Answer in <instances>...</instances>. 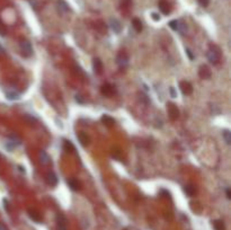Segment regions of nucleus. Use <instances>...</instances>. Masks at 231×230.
Listing matches in <instances>:
<instances>
[{
  "mask_svg": "<svg viewBox=\"0 0 231 230\" xmlns=\"http://www.w3.org/2000/svg\"><path fill=\"white\" fill-rule=\"evenodd\" d=\"M206 56H207V59H209L210 62L213 63V64H216V63L220 61V53H219L218 47H216V46L211 47V49L207 51V53H206Z\"/></svg>",
  "mask_w": 231,
  "mask_h": 230,
  "instance_id": "1",
  "label": "nucleus"
},
{
  "mask_svg": "<svg viewBox=\"0 0 231 230\" xmlns=\"http://www.w3.org/2000/svg\"><path fill=\"white\" fill-rule=\"evenodd\" d=\"M116 62L119 64V67L121 69H125L129 64V56L126 55V53L120 52L117 58H116Z\"/></svg>",
  "mask_w": 231,
  "mask_h": 230,
  "instance_id": "2",
  "label": "nucleus"
},
{
  "mask_svg": "<svg viewBox=\"0 0 231 230\" xmlns=\"http://www.w3.org/2000/svg\"><path fill=\"white\" fill-rule=\"evenodd\" d=\"M20 49H22L23 54L25 56H31L32 53H33V49H32V45L29 42L27 41H23L20 43Z\"/></svg>",
  "mask_w": 231,
  "mask_h": 230,
  "instance_id": "3",
  "label": "nucleus"
},
{
  "mask_svg": "<svg viewBox=\"0 0 231 230\" xmlns=\"http://www.w3.org/2000/svg\"><path fill=\"white\" fill-rule=\"evenodd\" d=\"M109 27L112 28V31L114 32V33H116V34L121 33V29H122V25H121V23H120L119 20H117V19H115V18L109 19Z\"/></svg>",
  "mask_w": 231,
  "mask_h": 230,
  "instance_id": "4",
  "label": "nucleus"
},
{
  "mask_svg": "<svg viewBox=\"0 0 231 230\" xmlns=\"http://www.w3.org/2000/svg\"><path fill=\"white\" fill-rule=\"evenodd\" d=\"M56 223H58V230H68L67 229V219L61 213L56 217Z\"/></svg>",
  "mask_w": 231,
  "mask_h": 230,
  "instance_id": "5",
  "label": "nucleus"
},
{
  "mask_svg": "<svg viewBox=\"0 0 231 230\" xmlns=\"http://www.w3.org/2000/svg\"><path fill=\"white\" fill-rule=\"evenodd\" d=\"M179 87H181V93L184 94V95H190L193 91V87H192V85L188 81H181V84H179Z\"/></svg>",
  "mask_w": 231,
  "mask_h": 230,
  "instance_id": "6",
  "label": "nucleus"
},
{
  "mask_svg": "<svg viewBox=\"0 0 231 230\" xmlns=\"http://www.w3.org/2000/svg\"><path fill=\"white\" fill-rule=\"evenodd\" d=\"M167 109H168V113H169V115H170V118H172V120H176V118L178 117L179 112H178V108L176 107V105H174V104H168Z\"/></svg>",
  "mask_w": 231,
  "mask_h": 230,
  "instance_id": "7",
  "label": "nucleus"
},
{
  "mask_svg": "<svg viewBox=\"0 0 231 230\" xmlns=\"http://www.w3.org/2000/svg\"><path fill=\"white\" fill-rule=\"evenodd\" d=\"M159 9L161 10V13L163 15H168L170 13V7H169L168 2L166 0H160L159 1Z\"/></svg>",
  "mask_w": 231,
  "mask_h": 230,
  "instance_id": "8",
  "label": "nucleus"
},
{
  "mask_svg": "<svg viewBox=\"0 0 231 230\" xmlns=\"http://www.w3.org/2000/svg\"><path fill=\"white\" fill-rule=\"evenodd\" d=\"M28 215H29V218H31L33 221H35V222H37V223H41V222H42L41 215H40V213H38V212L35 211V210H32V209H29V210H28Z\"/></svg>",
  "mask_w": 231,
  "mask_h": 230,
  "instance_id": "9",
  "label": "nucleus"
},
{
  "mask_svg": "<svg viewBox=\"0 0 231 230\" xmlns=\"http://www.w3.org/2000/svg\"><path fill=\"white\" fill-rule=\"evenodd\" d=\"M200 77L203 78V79H210V77H211V71H210V69L206 67V65H202L200 68Z\"/></svg>",
  "mask_w": 231,
  "mask_h": 230,
  "instance_id": "10",
  "label": "nucleus"
},
{
  "mask_svg": "<svg viewBox=\"0 0 231 230\" xmlns=\"http://www.w3.org/2000/svg\"><path fill=\"white\" fill-rule=\"evenodd\" d=\"M46 182L50 186H55L56 184H58V177H56V175L54 174V173H49L46 176Z\"/></svg>",
  "mask_w": 231,
  "mask_h": 230,
  "instance_id": "11",
  "label": "nucleus"
},
{
  "mask_svg": "<svg viewBox=\"0 0 231 230\" xmlns=\"http://www.w3.org/2000/svg\"><path fill=\"white\" fill-rule=\"evenodd\" d=\"M6 96L9 100H18L20 98L19 93H17L16 90H8L6 93Z\"/></svg>",
  "mask_w": 231,
  "mask_h": 230,
  "instance_id": "12",
  "label": "nucleus"
},
{
  "mask_svg": "<svg viewBox=\"0 0 231 230\" xmlns=\"http://www.w3.org/2000/svg\"><path fill=\"white\" fill-rule=\"evenodd\" d=\"M93 68H94V71L96 73H102V70H103V63L99 59H95L94 62H93Z\"/></svg>",
  "mask_w": 231,
  "mask_h": 230,
  "instance_id": "13",
  "label": "nucleus"
},
{
  "mask_svg": "<svg viewBox=\"0 0 231 230\" xmlns=\"http://www.w3.org/2000/svg\"><path fill=\"white\" fill-rule=\"evenodd\" d=\"M58 8H59L60 11H62V13H68L69 11L68 3H67L64 0H58Z\"/></svg>",
  "mask_w": 231,
  "mask_h": 230,
  "instance_id": "14",
  "label": "nucleus"
},
{
  "mask_svg": "<svg viewBox=\"0 0 231 230\" xmlns=\"http://www.w3.org/2000/svg\"><path fill=\"white\" fill-rule=\"evenodd\" d=\"M78 139H79V141L81 142L82 146H87L88 143H89V138H88L87 134L84 133V132H80V133L78 134Z\"/></svg>",
  "mask_w": 231,
  "mask_h": 230,
  "instance_id": "15",
  "label": "nucleus"
},
{
  "mask_svg": "<svg viewBox=\"0 0 231 230\" xmlns=\"http://www.w3.org/2000/svg\"><path fill=\"white\" fill-rule=\"evenodd\" d=\"M102 93H103L104 95L111 96V95L114 93V88H113L111 85H105V86H103V88H102Z\"/></svg>",
  "mask_w": 231,
  "mask_h": 230,
  "instance_id": "16",
  "label": "nucleus"
},
{
  "mask_svg": "<svg viewBox=\"0 0 231 230\" xmlns=\"http://www.w3.org/2000/svg\"><path fill=\"white\" fill-rule=\"evenodd\" d=\"M102 122L103 123H105L106 125H113V124H115V121H114V118H112L111 116H108V115H103L102 116Z\"/></svg>",
  "mask_w": 231,
  "mask_h": 230,
  "instance_id": "17",
  "label": "nucleus"
},
{
  "mask_svg": "<svg viewBox=\"0 0 231 230\" xmlns=\"http://www.w3.org/2000/svg\"><path fill=\"white\" fill-rule=\"evenodd\" d=\"M132 25H133V27H134V29L137 32V33L142 31V23H141L140 19L134 18L133 20H132Z\"/></svg>",
  "mask_w": 231,
  "mask_h": 230,
  "instance_id": "18",
  "label": "nucleus"
},
{
  "mask_svg": "<svg viewBox=\"0 0 231 230\" xmlns=\"http://www.w3.org/2000/svg\"><path fill=\"white\" fill-rule=\"evenodd\" d=\"M40 157H41V162L43 165H47V164L50 162V157H49V155H47L45 151H41Z\"/></svg>",
  "mask_w": 231,
  "mask_h": 230,
  "instance_id": "19",
  "label": "nucleus"
},
{
  "mask_svg": "<svg viewBox=\"0 0 231 230\" xmlns=\"http://www.w3.org/2000/svg\"><path fill=\"white\" fill-rule=\"evenodd\" d=\"M68 184H69V186H70V188H71L72 191H78L79 188H80V187H79V183L76 179H69Z\"/></svg>",
  "mask_w": 231,
  "mask_h": 230,
  "instance_id": "20",
  "label": "nucleus"
},
{
  "mask_svg": "<svg viewBox=\"0 0 231 230\" xmlns=\"http://www.w3.org/2000/svg\"><path fill=\"white\" fill-rule=\"evenodd\" d=\"M213 226L216 228V230H225L224 223L222 220H214L213 221Z\"/></svg>",
  "mask_w": 231,
  "mask_h": 230,
  "instance_id": "21",
  "label": "nucleus"
},
{
  "mask_svg": "<svg viewBox=\"0 0 231 230\" xmlns=\"http://www.w3.org/2000/svg\"><path fill=\"white\" fill-rule=\"evenodd\" d=\"M186 31H187V26H186V24L179 20V25H178V29H177V32H179L181 34H183V35H184L185 33H186Z\"/></svg>",
  "mask_w": 231,
  "mask_h": 230,
  "instance_id": "22",
  "label": "nucleus"
},
{
  "mask_svg": "<svg viewBox=\"0 0 231 230\" xmlns=\"http://www.w3.org/2000/svg\"><path fill=\"white\" fill-rule=\"evenodd\" d=\"M184 191H185V193H186L187 195H190V196H193L194 194H195V187L192 186V185H187V186H185Z\"/></svg>",
  "mask_w": 231,
  "mask_h": 230,
  "instance_id": "23",
  "label": "nucleus"
},
{
  "mask_svg": "<svg viewBox=\"0 0 231 230\" xmlns=\"http://www.w3.org/2000/svg\"><path fill=\"white\" fill-rule=\"evenodd\" d=\"M222 134H223V138H224L225 143H227V144H230V143H231V133H230V131L224 130Z\"/></svg>",
  "mask_w": 231,
  "mask_h": 230,
  "instance_id": "24",
  "label": "nucleus"
},
{
  "mask_svg": "<svg viewBox=\"0 0 231 230\" xmlns=\"http://www.w3.org/2000/svg\"><path fill=\"white\" fill-rule=\"evenodd\" d=\"M178 25H179V20H176V19H174V20H172V22H169V26H170V28H172V29H174V31H177Z\"/></svg>",
  "mask_w": 231,
  "mask_h": 230,
  "instance_id": "25",
  "label": "nucleus"
},
{
  "mask_svg": "<svg viewBox=\"0 0 231 230\" xmlns=\"http://www.w3.org/2000/svg\"><path fill=\"white\" fill-rule=\"evenodd\" d=\"M24 118H25L28 123H31V124H35V123H36V118L33 117L32 115H28V114L25 115V116H24Z\"/></svg>",
  "mask_w": 231,
  "mask_h": 230,
  "instance_id": "26",
  "label": "nucleus"
},
{
  "mask_svg": "<svg viewBox=\"0 0 231 230\" xmlns=\"http://www.w3.org/2000/svg\"><path fill=\"white\" fill-rule=\"evenodd\" d=\"M64 147H66V149L69 150V151H73L75 150V147L72 146V143L70 141H64Z\"/></svg>",
  "mask_w": 231,
  "mask_h": 230,
  "instance_id": "27",
  "label": "nucleus"
},
{
  "mask_svg": "<svg viewBox=\"0 0 231 230\" xmlns=\"http://www.w3.org/2000/svg\"><path fill=\"white\" fill-rule=\"evenodd\" d=\"M140 100H142V102L146 104V105H148V104H150V100L148 98L147 95H144V94H141V96H140Z\"/></svg>",
  "mask_w": 231,
  "mask_h": 230,
  "instance_id": "28",
  "label": "nucleus"
},
{
  "mask_svg": "<svg viewBox=\"0 0 231 230\" xmlns=\"http://www.w3.org/2000/svg\"><path fill=\"white\" fill-rule=\"evenodd\" d=\"M169 91H170V95H172V98H176L177 97V93H176V90L174 87H170L169 88Z\"/></svg>",
  "mask_w": 231,
  "mask_h": 230,
  "instance_id": "29",
  "label": "nucleus"
},
{
  "mask_svg": "<svg viewBox=\"0 0 231 230\" xmlns=\"http://www.w3.org/2000/svg\"><path fill=\"white\" fill-rule=\"evenodd\" d=\"M186 54H187L188 58H190V60H194V58H195V56H194V54H193V52H192L190 49H186Z\"/></svg>",
  "mask_w": 231,
  "mask_h": 230,
  "instance_id": "30",
  "label": "nucleus"
},
{
  "mask_svg": "<svg viewBox=\"0 0 231 230\" xmlns=\"http://www.w3.org/2000/svg\"><path fill=\"white\" fill-rule=\"evenodd\" d=\"M151 17H152V19H153V20H156V22H159V20H160V16L158 15V14H156V13L151 14Z\"/></svg>",
  "mask_w": 231,
  "mask_h": 230,
  "instance_id": "31",
  "label": "nucleus"
},
{
  "mask_svg": "<svg viewBox=\"0 0 231 230\" xmlns=\"http://www.w3.org/2000/svg\"><path fill=\"white\" fill-rule=\"evenodd\" d=\"M198 2H200V5L202 7H206L207 5H209L210 0H198Z\"/></svg>",
  "mask_w": 231,
  "mask_h": 230,
  "instance_id": "32",
  "label": "nucleus"
},
{
  "mask_svg": "<svg viewBox=\"0 0 231 230\" xmlns=\"http://www.w3.org/2000/svg\"><path fill=\"white\" fill-rule=\"evenodd\" d=\"M76 100L78 103H80V104H82V103H85V100H84V97L81 96V95H77L76 96Z\"/></svg>",
  "mask_w": 231,
  "mask_h": 230,
  "instance_id": "33",
  "label": "nucleus"
},
{
  "mask_svg": "<svg viewBox=\"0 0 231 230\" xmlns=\"http://www.w3.org/2000/svg\"><path fill=\"white\" fill-rule=\"evenodd\" d=\"M3 206H5V209H6L7 211H9V203H8V201H7L6 199H3Z\"/></svg>",
  "mask_w": 231,
  "mask_h": 230,
  "instance_id": "34",
  "label": "nucleus"
},
{
  "mask_svg": "<svg viewBox=\"0 0 231 230\" xmlns=\"http://www.w3.org/2000/svg\"><path fill=\"white\" fill-rule=\"evenodd\" d=\"M225 194H227V199L230 200L231 199V192H230V188H229V187L225 188Z\"/></svg>",
  "mask_w": 231,
  "mask_h": 230,
  "instance_id": "35",
  "label": "nucleus"
},
{
  "mask_svg": "<svg viewBox=\"0 0 231 230\" xmlns=\"http://www.w3.org/2000/svg\"><path fill=\"white\" fill-rule=\"evenodd\" d=\"M160 193H161V194H163V195H165V197H169V196H170V193H169L168 191H166V190H161V191H160Z\"/></svg>",
  "mask_w": 231,
  "mask_h": 230,
  "instance_id": "36",
  "label": "nucleus"
},
{
  "mask_svg": "<svg viewBox=\"0 0 231 230\" xmlns=\"http://www.w3.org/2000/svg\"><path fill=\"white\" fill-rule=\"evenodd\" d=\"M0 230H7V227L3 223H0Z\"/></svg>",
  "mask_w": 231,
  "mask_h": 230,
  "instance_id": "37",
  "label": "nucleus"
},
{
  "mask_svg": "<svg viewBox=\"0 0 231 230\" xmlns=\"http://www.w3.org/2000/svg\"><path fill=\"white\" fill-rule=\"evenodd\" d=\"M19 170L22 171V173H25V169H24L23 167H20V166H19Z\"/></svg>",
  "mask_w": 231,
  "mask_h": 230,
  "instance_id": "38",
  "label": "nucleus"
},
{
  "mask_svg": "<svg viewBox=\"0 0 231 230\" xmlns=\"http://www.w3.org/2000/svg\"><path fill=\"white\" fill-rule=\"evenodd\" d=\"M2 53H3V47L0 45V54H2Z\"/></svg>",
  "mask_w": 231,
  "mask_h": 230,
  "instance_id": "39",
  "label": "nucleus"
}]
</instances>
